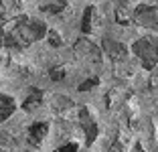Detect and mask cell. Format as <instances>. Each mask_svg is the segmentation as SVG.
Here are the masks:
<instances>
[{
	"instance_id": "cell-4",
	"label": "cell",
	"mask_w": 158,
	"mask_h": 152,
	"mask_svg": "<svg viewBox=\"0 0 158 152\" xmlns=\"http://www.w3.org/2000/svg\"><path fill=\"white\" fill-rule=\"evenodd\" d=\"M75 53H77V57L85 59L87 63H98L99 65V61H102L99 49L93 45L91 41H87V39H79V41L75 43Z\"/></svg>"
},
{
	"instance_id": "cell-7",
	"label": "cell",
	"mask_w": 158,
	"mask_h": 152,
	"mask_svg": "<svg viewBox=\"0 0 158 152\" xmlns=\"http://www.w3.org/2000/svg\"><path fill=\"white\" fill-rule=\"evenodd\" d=\"M47 130H49V126H47L45 122H37V124H33L31 128H28V136H27L28 144H31V146H39V144L45 140Z\"/></svg>"
},
{
	"instance_id": "cell-2",
	"label": "cell",
	"mask_w": 158,
	"mask_h": 152,
	"mask_svg": "<svg viewBox=\"0 0 158 152\" xmlns=\"http://www.w3.org/2000/svg\"><path fill=\"white\" fill-rule=\"evenodd\" d=\"M132 49H134L136 57L142 61V65H144L146 69H154L156 67V63H158V41H156V37L146 35V37L138 39Z\"/></svg>"
},
{
	"instance_id": "cell-17",
	"label": "cell",
	"mask_w": 158,
	"mask_h": 152,
	"mask_svg": "<svg viewBox=\"0 0 158 152\" xmlns=\"http://www.w3.org/2000/svg\"><path fill=\"white\" fill-rule=\"evenodd\" d=\"M132 152H144V150H142V146H134V150H132Z\"/></svg>"
},
{
	"instance_id": "cell-9",
	"label": "cell",
	"mask_w": 158,
	"mask_h": 152,
	"mask_svg": "<svg viewBox=\"0 0 158 152\" xmlns=\"http://www.w3.org/2000/svg\"><path fill=\"white\" fill-rule=\"evenodd\" d=\"M43 103V91L41 89H37V87H31L28 89V95H27V101H24V110H35V108H39Z\"/></svg>"
},
{
	"instance_id": "cell-6",
	"label": "cell",
	"mask_w": 158,
	"mask_h": 152,
	"mask_svg": "<svg viewBox=\"0 0 158 152\" xmlns=\"http://www.w3.org/2000/svg\"><path fill=\"white\" fill-rule=\"evenodd\" d=\"M103 51H106V55L112 61H126V57H128L126 45H122L118 41H112V39H106L103 41Z\"/></svg>"
},
{
	"instance_id": "cell-19",
	"label": "cell",
	"mask_w": 158,
	"mask_h": 152,
	"mask_svg": "<svg viewBox=\"0 0 158 152\" xmlns=\"http://www.w3.org/2000/svg\"><path fill=\"white\" fill-rule=\"evenodd\" d=\"M27 152H28V150H27Z\"/></svg>"
},
{
	"instance_id": "cell-18",
	"label": "cell",
	"mask_w": 158,
	"mask_h": 152,
	"mask_svg": "<svg viewBox=\"0 0 158 152\" xmlns=\"http://www.w3.org/2000/svg\"><path fill=\"white\" fill-rule=\"evenodd\" d=\"M63 2H65V0H63Z\"/></svg>"
},
{
	"instance_id": "cell-13",
	"label": "cell",
	"mask_w": 158,
	"mask_h": 152,
	"mask_svg": "<svg viewBox=\"0 0 158 152\" xmlns=\"http://www.w3.org/2000/svg\"><path fill=\"white\" fill-rule=\"evenodd\" d=\"M47 37H49L51 45H55V47H59V45H61V39L55 35V31H49V32H47Z\"/></svg>"
},
{
	"instance_id": "cell-16",
	"label": "cell",
	"mask_w": 158,
	"mask_h": 152,
	"mask_svg": "<svg viewBox=\"0 0 158 152\" xmlns=\"http://www.w3.org/2000/svg\"><path fill=\"white\" fill-rule=\"evenodd\" d=\"M0 16H4V4H2V0H0Z\"/></svg>"
},
{
	"instance_id": "cell-3",
	"label": "cell",
	"mask_w": 158,
	"mask_h": 152,
	"mask_svg": "<svg viewBox=\"0 0 158 152\" xmlns=\"http://www.w3.org/2000/svg\"><path fill=\"white\" fill-rule=\"evenodd\" d=\"M134 20L144 28H152V31H158V8L148 4H142L134 10Z\"/></svg>"
},
{
	"instance_id": "cell-11",
	"label": "cell",
	"mask_w": 158,
	"mask_h": 152,
	"mask_svg": "<svg viewBox=\"0 0 158 152\" xmlns=\"http://www.w3.org/2000/svg\"><path fill=\"white\" fill-rule=\"evenodd\" d=\"M124 91H120V89H114L112 93H107V106L110 108H116V106H120L122 101H124Z\"/></svg>"
},
{
	"instance_id": "cell-1",
	"label": "cell",
	"mask_w": 158,
	"mask_h": 152,
	"mask_svg": "<svg viewBox=\"0 0 158 152\" xmlns=\"http://www.w3.org/2000/svg\"><path fill=\"white\" fill-rule=\"evenodd\" d=\"M6 45L10 47H27L31 43L39 41L47 35V27L41 20H28V19H16L12 20L8 28H6Z\"/></svg>"
},
{
	"instance_id": "cell-10",
	"label": "cell",
	"mask_w": 158,
	"mask_h": 152,
	"mask_svg": "<svg viewBox=\"0 0 158 152\" xmlns=\"http://www.w3.org/2000/svg\"><path fill=\"white\" fill-rule=\"evenodd\" d=\"M93 6H87L85 8V16H83V27H81V31L85 32V35H89L91 32V20H93Z\"/></svg>"
},
{
	"instance_id": "cell-14",
	"label": "cell",
	"mask_w": 158,
	"mask_h": 152,
	"mask_svg": "<svg viewBox=\"0 0 158 152\" xmlns=\"http://www.w3.org/2000/svg\"><path fill=\"white\" fill-rule=\"evenodd\" d=\"M59 152H77V144H67V146H61Z\"/></svg>"
},
{
	"instance_id": "cell-15",
	"label": "cell",
	"mask_w": 158,
	"mask_h": 152,
	"mask_svg": "<svg viewBox=\"0 0 158 152\" xmlns=\"http://www.w3.org/2000/svg\"><path fill=\"white\" fill-rule=\"evenodd\" d=\"M51 75H53V79H61L63 75H65V71H63V69H53Z\"/></svg>"
},
{
	"instance_id": "cell-12",
	"label": "cell",
	"mask_w": 158,
	"mask_h": 152,
	"mask_svg": "<svg viewBox=\"0 0 158 152\" xmlns=\"http://www.w3.org/2000/svg\"><path fill=\"white\" fill-rule=\"evenodd\" d=\"M98 85V79H87V83H83V85H79V91H87V89L95 87Z\"/></svg>"
},
{
	"instance_id": "cell-5",
	"label": "cell",
	"mask_w": 158,
	"mask_h": 152,
	"mask_svg": "<svg viewBox=\"0 0 158 152\" xmlns=\"http://www.w3.org/2000/svg\"><path fill=\"white\" fill-rule=\"evenodd\" d=\"M79 126H81V130L85 132V142L93 144V140L98 136V124H95V120L89 116V112L85 110V108L79 110Z\"/></svg>"
},
{
	"instance_id": "cell-8",
	"label": "cell",
	"mask_w": 158,
	"mask_h": 152,
	"mask_svg": "<svg viewBox=\"0 0 158 152\" xmlns=\"http://www.w3.org/2000/svg\"><path fill=\"white\" fill-rule=\"evenodd\" d=\"M14 99L8 95H4V93H0V124L4 120H8L10 116L14 114Z\"/></svg>"
}]
</instances>
